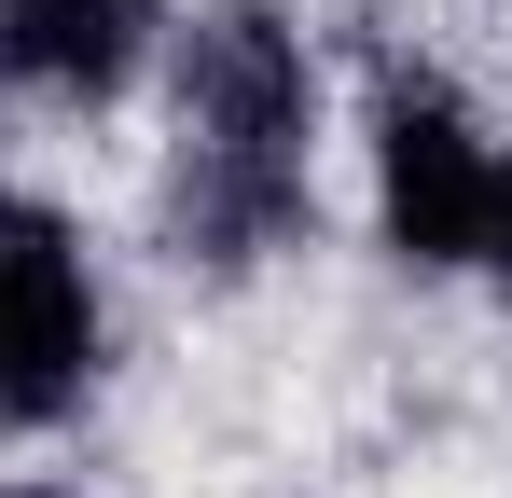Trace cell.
Here are the masks:
<instances>
[{"label":"cell","instance_id":"1","mask_svg":"<svg viewBox=\"0 0 512 498\" xmlns=\"http://www.w3.org/2000/svg\"><path fill=\"white\" fill-rule=\"evenodd\" d=\"M319 208V70H305V28L222 0L194 42H180V153H167V236L208 277H250L263 249L305 236Z\"/></svg>","mask_w":512,"mask_h":498},{"label":"cell","instance_id":"2","mask_svg":"<svg viewBox=\"0 0 512 498\" xmlns=\"http://www.w3.org/2000/svg\"><path fill=\"white\" fill-rule=\"evenodd\" d=\"M485 194H499V153L485 125L457 111V83L429 70H388L374 83V222L402 263H485Z\"/></svg>","mask_w":512,"mask_h":498},{"label":"cell","instance_id":"3","mask_svg":"<svg viewBox=\"0 0 512 498\" xmlns=\"http://www.w3.org/2000/svg\"><path fill=\"white\" fill-rule=\"evenodd\" d=\"M84 388H97V277L56 208L0 194V415L56 429Z\"/></svg>","mask_w":512,"mask_h":498},{"label":"cell","instance_id":"4","mask_svg":"<svg viewBox=\"0 0 512 498\" xmlns=\"http://www.w3.org/2000/svg\"><path fill=\"white\" fill-rule=\"evenodd\" d=\"M153 56V0H0V97H125Z\"/></svg>","mask_w":512,"mask_h":498},{"label":"cell","instance_id":"5","mask_svg":"<svg viewBox=\"0 0 512 498\" xmlns=\"http://www.w3.org/2000/svg\"><path fill=\"white\" fill-rule=\"evenodd\" d=\"M485 263H499V291H512V153H499V194H485Z\"/></svg>","mask_w":512,"mask_h":498},{"label":"cell","instance_id":"6","mask_svg":"<svg viewBox=\"0 0 512 498\" xmlns=\"http://www.w3.org/2000/svg\"><path fill=\"white\" fill-rule=\"evenodd\" d=\"M0 498H84V485H0Z\"/></svg>","mask_w":512,"mask_h":498}]
</instances>
